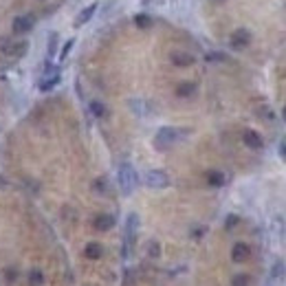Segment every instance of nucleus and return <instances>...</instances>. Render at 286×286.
I'll return each instance as SVG.
<instances>
[{
	"mask_svg": "<svg viewBox=\"0 0 286 286\" xmlns=\"http://www.w3.org/2000/svg\"><path fill=\"white\" fill-rule=\"evenodd\" d=\"M189 134L187 128H174V126H163L158 128V132L154 134V148L158 150V152H165V150L174 148L176 143H180V141L185 139V136Z\"/></svg>",
	"mask_w": 286,
	"mask_h": 286,
	"instance_id": "nucleus-1",
	"label": "nucleus"
},
{
	"mask_svg": "<svg viewBox=\"0 0 286 286\" xmlns=\"http://www.w3.org/2000/svg\"><path fill=\"white\" fill-rule=\"evenodd\" d=\"M117 183H119V189H121L123 196H132L139 185V176H136V170L134 165L130 163H121L117 170Z\"/></svg>",
	"mask_w": 286,
	"mask_h": 286,
	"instance_id": "nucleus-2",
	"label": "nucleus"
},
{
	"mask_svg": "<svg viewBox=\"0 0 286 286\" xmlns=\"http://www.w3.org/2000/svg\"><path fill=\"white\" fill-rule=\"evenodd\" d=\"M0 53L9 60H20L29 53V42L22 38H2L0 40Z\"/></svg>",
	"mask_w": 286,
	"mask_h": 286,
	"instance_id": "nucleus-3",
	"label": "nucleus"
},
{
	"mask_svg": "<svg viewBox=\"0 0 286 286\" xmlns=\"http://www.w3.org/2000/svg\"><path fill=\"white\" fill-rule=\"evenodd\" d=\"M60 79H62L60 66H53L51 62H46V64H44V73L40 75L38 88H40L42 92H48V90H53V88L60 84Z\"/></svg>",
	"mask_w": 286,
	"mask_h": 286,
	"instance_id": "nucleus-4",
	"label": "nucleus"
},
{
	"mask_svg": "<svg viewBox=\"0 0 286 286\" xmlns=\"http://www.w3.org/2000/svg\"><path fill=\"white\" fill-rule=\"evenodd\" d=\"M143 180L150 189H165L167 185H170V176H167L163 170H148L145 176H143Z\"/></svg>",
	"mask_w": 286,
	"mask_h": 286,
	"instance_id": "nucleus-5",
	"label": "nucleus"
},
{
	"mask_svg": "<svg viewBox=\"0 0 286 286\" xmlns=\"http://www.w3.org/2000/svg\"><path fill=\"white\" fill-rule=\"evenodd\" d=\"M33 26H35V18L31 16V13L13 18V22H11V31L16 35H26L29 31H33Z\"/></svg>",
	"mask_w": 286,
	"mask_h": 286,
	"instance_id": "nucleus-6",
	"label": "nucleus"
},
{
	"mask_svg": "<svg viewBox=\"0 0 286 286\" xmlns=\"http://www.w3.org/2000/svg\"><path fill=\"white\" fill-rule=\"evenodd\" d=\"M136 231H139V214H128L126 218V253H130V246L134 244Z\"/></svg>",
	"mask_w": 286,
	"mask_h": 286,
	"instance_id": "nucleus-7",
	"label": "nucleus"
},
{
	"mask_svg": "<svg viewBox=\"0 0 286 286\" xmlns=\"http://www.w3.org/2000/svg\"><path fill=\"white\" fill-rule=\"evenodd\" d=\"M229 44H231V48H236V51L246 48L251 44V31L249 29H236L231 33V38H229Z\"/></svg>",
	"mask_w": 286,
	"mask_h": 286,
	"instance_id": "nucleus-8",
	"label": "nucleus"
},
{
	"mask_svg": "<svg viewBox=\"0 0 286 286\" xmlns=\"http://www.w3.org/2000/svg\"><path fill=\"white\" fill-rule=\"evenodd\" d=\"M286 273V264L282 262V260H275L271 266V271H268L266 275V282H264V286H280L282 282V275Z\"/></svg>",
	"mask_w": 286,
	"mask_h": 286,
	"instance_id": "nucleus-9",
	"label": "nucleus"
},
{
	"mask_svg": "<svg viewBox=\"0 0 286 286\" xmlns=\"http://www.w3.org/2000/svg\"><path fill=\"white\" fill-rule=\"evenodd\" d=\"M97 7H99V4L97 2H92V4H86V7L82 9V11L77 13V16H75V22H73V26H84L86 24V22H90V18L95 16V11H97Z\"/></svg>",
	"mask_w": 286,
	"mask_h": 286,
	"instance_id": "nucleus-10",
	"label": "nucleus"
},
{
	"mask_svg": "<svg viewBox=\"0 0 286 286\" xmlns=\"http://www.w3.org/2000/svg\"><path fill=\"white\" fill-rule=\"evenodd\" d=\"M242 141H244V145L246 148H251V150H262L264 148L262 136H260L255 130H244L242 132Z\"/></svg>",
	"mask_w": 286,
	"mask_h": 286,
	"instance_id": "nucleus-11",
	"label": "nucleus"
},
{
	"mask_svg": "<svg viewBox=\"0 0 286 286\" xmlns=\"http://www.w3.org/2000/svg\"><path fill=\"white\" fill-rule=\"evenodd\" d=\"M271 233H273V238L275 240H284L286 238V222H284V218L282 216H273L271 218Z\"/></svg>",
	"mask_w": 286,
	"mask_h": 286,
	"instance_id": "nucleus-12",
	"label": "nucleus"
},
{
	"mask_svg": "<svg viewBox=\"0 0 286 286\" xmlns=\"http://www.w3.org/2000/svg\"><path fill=\"white\" fill-rule=\"evenodd\" d=\"M170 60H172V64L174 66H192L194 62V55H189V53H183V51H174L170 55Z\"/></svg>",
	"mask_w": 286,
	"mask_h": 286,
	"instance_id": "nucleus-13",
	"label": "nucleus"
},
{
	"mask_svg": "<svg viewBox=\"0 0 286 286\" xmlns=\"http://www.w3.org/2000/svg\"><path fill=\"white\" fill-rule=\"evenodd\" d=\"M249 255H251V249L244 244V242H238V244H233V249H231L233 262H244Z\"/></svg>",
	"mask_w": 286,
	"mask_h": 286,
	"instance_id": "nucleus-14",
	"label": "nucleus"
},
{
	"mask_svg": "<svg viewBox=\"0 0 286 286\" xmlns=\"http://www.w3.org/2000/svg\"><path fill=\"white\" fill-rule=\"evenodd\" d=\"M114 227V216L110 214H99L95 218V229L97 231H108V229Z\"/></svg>",
	"mask_w": 286,
	"mask_h": 286,
	"instance_id": "nucleus-15",
	"label": "nucleus"
},
{
	"mask_svg": "<svg viewBox=\"0 0 286 286\" xmlns=\"http://www.w3.org/2000/svg\"><path fill=\"white\" fill-rule=\"evenodd\" d=\"M128 106H130V110L136 114V117H145V114L150 112V106H148L145 99H130Z\"/></svg>",
	"mask_w": 286,
	"mask_h": 286,
	"instance_id": "nucleus-16",
	"label": "nucleus"
},
{
	"mask_svg": "<svg viewBox=\"0 0 286 286\" xmlns=\"http://www.w3.org/2000/svg\"><path fill=\"white\" fill-rule=\"evenodd\" d=\"M207 183H209L211 187H222L224 185V174L222 172H216V170L207 172Z\"/></svg>",
	"mask_w": 286,
	"mask_h": 286,
	"instance_id": "nucleus-17",
	"label": "nucleus"
},
{
	"mask_svg": "<svg viewBox=\"0 0 286 286\" xmlns=\"http://www.w3.org/2000/svg\"><path fill=\"white\" fill-rule=\"evenodd\" d=\"M84 253H86V258L97 260V258H101L104 249H101V244H97V242H88V244H86V249H84Z\"/></svg>",
	"mask_w": 286,
	"mask_h": 286,
	"instance_id": "nucleus-18",
	"label": "nucleus"
},
{
	"mask_svg": "<svg viewBox=\"0 0 286 286\" xmlns=\"http://www.w3.org/2000/svg\"><path fill=\"white\" fill-rule=\"evenodd\" d=\"M194 92H196V84H192V82H185L176 88V95L178 97H192Z\"/></svg>",
	"mask_w": 286,
	"mask_h": 286,
	"instance_id": "nucleus-19",
	"label": "nucleus"
},
{
	"mask_svg": "<svg viewBox=\"0 0 286 286\" xmlns=\"http://www.w3.org/2000/svg\"><path fill=\"white\" fill-rule=\"evenodd\" d=\"M152 18L148 16V13H136L134 16V24L139 26V29H150V26H152Z\"/></svg>",
	"mask_w": 286,
	"mask_h": 286,
	"instance_id": "nucleus-20",
	"label": "nucleus"
},
{
	"mask_svg": "<svg viewBox=\"0 0 286 286\" xmlns=\"http://www.w3.org/2000/svg\"><path fill=\"white\" fill-rule=\"evenodd\" d=\"M26 280H29V286H42L44 284V275H42V271H38V268H33V271L26 275Z\"/></svg>",
	"mask_w": 286,
	"mask_h": 286,
	"instance_id": "nucleus-21",
	"label": "nucleus"
},
{
	"mask_svg": "<svg viewBox=\"0 0 286 286\" xmlns=\"http://www.w3.org/2000/svg\"><path fill=\"white\" fill-rule=\"evenodd\" d=\"M73 44H75V38H68V40H66V42H64L62 51L57 53V60H60V64L66 60V57H68V53H70V48H73Z\"/></svg>",
	"mask_w": 286,
	"mask_h": 286,
	"instance_id": "nucleus-22",
	"label": "nucleus"
},
{
	"mask_svg": "<svg viewBox=\"0 0 286 286\" xmlns=\"http://www.w3.org/2000/svg\"><path fill=\"white\" fill-rule=\"evenodd\" d=\"M57 40H60V35L57 33H51L48 35V46H46V57H53L57 53Z\"/></svg>",
	"mask_w": 286,
	"mask_h": 286,
	"instance_id": "nucleus-23",
	"label": "nucleus"
},
{
	"mask_svg": "<svg viewBox=\"0 0 286 286\" xmlns=\"http://www.w3.org/2000/svg\"><path fill=\"white\" fill-rule=\"evenodd\" d=\"M90 112L95 114V117H106V112H108V110H106V106L101 104V101H90Z\"/></svg>",
	"mask_w": 286,
	"mask_h": 286,
	"instance_id": "nucleus-24",
	"label": "nucleus"
},
{
	"mask_svg": "<svg viewBox=\"0 0 286 286\" xmlns=\"http://www.w3.org/2000/svg\"><path fill=\"white\" fill-rule=\"evenodd\" d=\"M231 286H249V277H246L244 273H236V275L231 277Z\"/></svg>",
	"mask_w": 286,
	"mask_h": 286,
	"instance_id": "nucleus-25",
	"label": "nucleus"
},
{
	"mask_svg": "<svg viewBox=\"0 0 286 286\" xmlns=\"http://www.w3.org/2000/svg\"><path fill=\"white\" fill-rule=\"evenodd\" d=\"M148 255H150V258H158V244L154 240L148 244Z\"/></svg>",
	"mask_w": 286,
	"mask_h": 286,
	"instance_id": "nucleus-26",
	"label": "nucleus"
},
{
	"mask_svg": "<svg viewBox=\"0 0 286 286\" xmlns=\"http://www.w3.org/2000/svg\"><path fill=\"white\" fill-rule=\"evenodd\" d=\"M222 60H224L222 53H209L207 55V62H222Z\"/></svg>",
	"mask_w": 286,
	"mask_h": 286,
	"instance_id": "nucleus-27",
	"label": "nucleus"
},
{
	"mask_svg": "<svg viewBox=\"0 0 286 286\" xmlns=\"http://www.w3.org/2000/svg\"><path fill=\"white\" fill-rule=\"evenodd\" d=\"M236 222H238V216H229V218H227V222H224V227H227V229H231V227H236Z\"/></svg>",
	"mask_w": 286,
	"mask_h": 286,
	"instance_id": "nucleus-28",
	"label": "nucleus"
},
{
	"mask_svg": "<svg viewBox=\"0 0 286 286\" xmlns=\"http://www.w3.org/2000/svg\"><path fill=\"white\" fill-rule=\"evenodd\" d=\"M280 152H282V156H284V158H286V141H284V143H282V145H280Z\"/></svg>",
	"mask_w": 286,
	"mask_h": 286,
	"instance_id": "nucleus-29",
	"label": "nucleus"
},
{
	"mask_svg": "<svg viewBox=\"0 0 286 286\" xmlns=\"http://www.w3.org/2000/svg\"><path fill=\"white\" fill-rule=\"evenodd\" d=\"M282 119H284V121H286V106H284V108H282Z\"/></svg>",
	"mask_w": 286,
	"mask_h": 286,
	"instance_id": "nucleus-30",
	"label": "nucleus"
},
{
	"mask_svg": "<svg viewBox=\"0 0 286 286\" xmlns=\"http://www.w3.org/2000/svg\"><path fill=\"white\" fill-rule=\"evenodd\" d=\"M214 2H224V0H214Z\"/></svg>",
	"mask_w": 286,
	"mask_h": 286,
	"instance_id": "nucleus-31",
	"label": "nucleus"
}]
</instances>
